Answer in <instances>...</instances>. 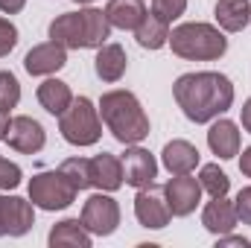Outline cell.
Wrapping results in <instances>:
<instances>
[{"mask_svg":"<svg viewBox=\"0 0 251 248\" xmlns=\"http://www.w3.org/2000/svg\"><path fill=\"white\" fill-rule=\"evenodd\" d=\"M213 15L222 32H243L251 21V0H216Z\"/></svg>","mask_w":251,"mask_h":248,"instance_id":"44dd1931","label":"cell"},{"mask_svg":"<svg viewBox=\"0 0 251 248\" xmlns=\"http://www.w3.org/2000/svg\"><path fill=\"white\" fill-rule=\"evenodd\" d=\"M59 131L70 146H94L102 137L100 108L88 97H73L67 111L59 114Z\"/></svg>","mask_w":251,"mask_h":248,"instance_id":"5b68a950","label":"cell"},{"mask_svg":"<svg viewBox=\"0 0 251 248\" xmlns=\"http://www.w3.org/2000/svg\"><path fill=\"white\" fill-rule=\"evenodd\" d=\"M240 173H243L246 178H251V146H249V149H243V158H240Z\"/></svg>","mask_w":251,"mask_h":248,"instance_id":"836d02e7","label":"cell"},{"mask_svg":"<svg viewBox=\"0 0 251 248\" xmlns=\"http://www.w3.org/2000/svg\"><path fill=\"white\" fill-rule=\"evenodd\" d=\"M161 190H164V198H167L173 216H190V213L199 207V201H201V184H199V178H193L190 173L173 175Z\"/></svg>","mask_w":251,"mask_h":248,"instance_id":"8fae6325","label":"cell"},{"mask_svg":"<svg viewBox=\"0 0 251 248\" xmlns=\"http://www.w3.org/2000/svg\"><path fill=\"white\" fill-rule=\"evenodd\" d=\"M134 216L143 228H152V231L167 228L173 213H170V204L164 198V190H158L155 184L140 187L137 196H134Z\"/></svg>","mask_w":251,"mask_h":248,"instance_id":"9c48e42d","label":"cell"},{"mask_svg":"<svg viewBox=\"0 0 251 248\" xmlns=\"http://www.w3.org/2000/svg\"><path fill=\"white\" fill-rule=\"evenodd\" d=\"M173 53L178 59L187 62H216L228 53V38L219 26L204 24V21H187L178 24L176 29H170V41Z\"/></svg>","mask_w":251,"mask_h":248,"instance_id":"277c9868","label":"cell"},{"mask_svg":"<svg viewBox=\"0 0 251 248\" xmlns=\"http://www.w3.org/2000/svg\"><path fill=\"white\" fill-rule=\"evenodd\" d=\"M207 146H210V152H213L219 161L237 158V155H240V146H243L240 125L234 123V120H225V117L210 120V128H207Z\"/></svg>","mask_w":251,"mask_h":248,"instance_id":"5bb4252c","label":"cell"},{"mask_svg":"<svg viewBox=\"0 0 251 248\" xmlns=\"http://www.w3.org/2000/svg\"><path fill=\"white\" fill-rule=\"evenodd\" d=\"M79 190L64 178L62 170H44L29 181V201L41 210H64L76 201Z\"/></svg>","mask_w":251,"mask_h":248,"instance_id":"8992f818","label":"cell"},{"mask_svg":"<svg viewBox=\"0 0 251 248\" xmlns=\"http://www.w3.org/2000/svg\"><path fill=\"white\" fill-rule=\"evenodd\" d=\"M18 102H21V82L15 79V73L0 70V108L12 111L18 108Z\"/></svg>","mask_w":251,"mask_h":248,"instance_id":"484cf974","label":"cell"},{"mask_svg":"<svg viewBox=\"0 0 251 248\" xmlns=\"http://www.w3.org/2000/svg\"><path fill=\"white\" fill-rule=\"evenodd\" d=\"M35 97H38L41 108H44L47 114H53V117L64 114L67 105L73 102V91H70V85L62 82V79H56V76H44V82L38 85Z\"/></svg>","mask_w":251,"mask_h":248,"instance_id":"ffe728a7","label":"cell"},{"mask_svg":"<svg viewBox=\"0 0 251 248\" xmlns=\"http://www.w3.org/2000/svg\"><path fill=\"white\" fill-rule=\"evenodd\" d=\"M134 38H137V44H140L143 50H161V47H167V41H170V24L149 12V15L143 18V24L134 29Z\"/></svg>","mask_w":251,"mask_h":248,"instance_id":"603a6c76","label":"cell"},{"mask_svg":"<svg viewBox=\"0 0 251 248\" xmlns=\"http://www.w3.org/2000/svg\"><path fill=\"white\" fill-rule=\"evenodd\" d=\"M173 97L190 123H210L234 105V82L216 70H196L176 79Z\"/></svg>","mask_w":251,"mask_h":248,"instance_id":"6da1fadb","label":"cell"},{"mask_svg":"<svg viewBox=\"0 0 251 248\" xmlns=\"http://www.w3.org/2000/svg\"><path fill=\"white\" fill-rule=\"evenodd\" d=\"M126 184L123 178V161L111 152H100L91 158V187L97 190H105V193H114Z\"/></svg>","mask_w":251,"mask_h":248,"instance_id":"2e32d148","label":"cell"},{"mask_svg":"<svg viewBox=\"0 0 251 248\" xmlns=\"http://www.w3.org/2000/svg\"><path fill=\"white\" fill-rule=\"evenodd\" d=\"M237 210H234V201L228 196H219V198H210L204 207H201V225L204 231H210L213 237H222V234H231L237 228Z\"/></svg>","mask_w":251,"mask_h":248,"instance_id":"9a60e30c","label":"cell"},{"mask_svg":"<svg viewBox=\"0 0 251 248\" xmlns=\"http://www.w3.org/2000/svg\"><path fill=\"white\" fill-rule=\"evenodd\" d=\"M47 243L53 248H62V246H70V248H91L94 243V234L85 228L82 219H62L53 225Z\"/></svg>","mask_w":251,"mask_h":248,"instance_id":"7402d4cb","label":"cell"},{"mask_svg":"<svg viewBox=\"0 0 251 248\" xmlns=\"http://www.w3.org/2000/svg\"><path fill=\"white\" fill-rule=\"evenodd\" d=\"M35 225V204L21 196L0 193V237H24Z\"/></svg>","mask_w":251,"mask_h":248,"instance_id":"ba28073f","label":"cell"},{"mask_svg":"<svg viewBox=\"0 0 251 248\" xmlns=\"http://www.w3.org/2000/svg\"><path fill=\"white\" fill-rule=\"evenodd\" d=\"M59 170L76 190H88L91 187V158H67V161H62Z\"/></svg>","mask_w":251,"mask_h":248,"instance_id":"d4e9b609","label":"cell"},{"mask_svg":"<svg viewBox=\"0 0 251 248\" xmlns=\"http://www.w3.org/2000/svg\"><path fill=\"white\" fill-rule=\"evenodd\" d=\"M18 47V26L9 18H0V59Z\"/></svg>","mask_w":251,"mask_h":248,"instance_id":"f1b7e54d","label":"cell"},{"mask_svg":"<svg viewBox=\"0 0 251 248\" xmlns=\"http://www.w3.org/2000/svg\"><path fill=\"white\" fill-rule=\"evenodd\" d=\"M26 6V0H0V12L3 15H18Z\"/></svg>","mask_w":251,"mask_h":248,"instance_id":"1f68e13d","label":"cell"},{"mask_svg":"<svg viewBox=\"0 0 251 248\" xmlns=\"http://www.w3.org/2000/svg\"><path fill=\"white\" fill-rule=\"evenodd\" d=\"M50 41H59L67 50H97L111 38V24L105 9L85 6L79 12H64L50 21Z\"/></svg>","mask_w":251,"mask_h":248,"instance_id":"7a4b0ae2","label":"cell"},{"mask_svg":"<svg viewBox=\"0 0 251 248\" xmlns=\"http://www.w3.org/2000/svg\"><path fill=\"white\" fill-rule=\"evenodd\" d=\"M126 67H128V56L120 44H111L105 41L102 47H97V59H94V70L102 82L114 85L126 76Z\"/></svg>","mask_w":251,"mask_h":248,"instance_id":"ac0fdd59","label":"cell"},{"mask_svg":"<svg viewBox=\"0 0 251 248\" xmlns=\"http://www.w3.org/2000/svg\"><path fill=\"white\" fill-rule=\"evenodd\" d=\"M6 143H9L15 152H21V155H35V152L44 149V143H47V131H44V125L38 123L35 117L18 114V117H12V123H9Z\"/></svg>","mask_w":251,"mask_h":248,"instance_id":"7c38bea8","label":"cell"},{"mask_svg":"<svg viewBox=\"0 0 251 248\" xmlns=\"http://www.w3.org/2000/svg\"><path fill=\"white\" fill-rule=\"evenodd\" d=\"M199 149L190 143V140H170L161 152V164L170 175H184V173H193L199 167Z\"/></svg>","mask_w":251,"mask_h":248,"instance_id":"e0dca14e","label":"cell"},{"mask_svg":"<svg viewBox=\"0 0 251 248\" xmlns=\"http://www.w3.org/2000/svg\"><path fill=\"white\" fill-rule=\"evenodd\" d=\"M67 64V47H62L59 41H44L35 44L26 56H24V67L29 76H53Z\"/></svg>","mask_w":251,"mask_h":248,"instance_id":"4fadbf2b","label":"cell"},{"mask_svg":"<svg viewBox=\"0 0 251 248\" xmlns=\"http://www.w3.org/2000/svg\"><path fill=\"white\" fill-rule=\"evenodd\" d=\"M24 178V170L15 164V161H6L0 155V190H15Z\"/></svg>","mask_w":251,"mask_h":248,"instance_id":"83f0119b","label":"cell"},{"mask_svg":"<svg viewBox=\"0 0 251 248\" xmlns=\"http://www.w3.org/2000/svg\"><path fill=\"white\" fill-rule=\"evenodd\" d=\"M120 161H123V178L128 187L140 190V187L155 184V178H158V161H155V155L149 149H143L140 143H131V146H126Z\"/></svg>","mask_w":251,"mask_h":248,"instance_id":"30bf717a","label":"cell"},{"mask_svg":"<svg viewBox=\"0 0 251 248\" xmlns=\"http://www.w3.org/2000/svg\"><path fill=\"white\" fill-rule=\"evenodd\" d=\"M149 15L143 0H108L105 3V18L111 24V29H137L143 24V18Z\"/></svg>","mask_w":251,"mask_h":248,"instance_id":"d6986e66","label":"cell"},{"mask_svg":"<svg viewBox=\"0 0 251 248\" xmlns=\"http://www.w3.org/2000/svg\"><path fill=\"white\" fill-rule=\"evenodd\" d=\"M216 246H219V248H228V246H234V248H249L251 240H246V237H237V234H222Z\"/></svg>","mask_w":251,"mask_h":248,"instance_id":"4dcf8cb0","label":"cell"},{"mask_svg":"<svg viewBox=\"0 0 251 248\" xmlns=\"http://www.w3.org/2000/svg\"><path fill=\"white\" fill-rule=\"evenodd\" d=\"M97 108H100V117H102L105 128L123 146L143 143L149 137V117H146L140 99L131 91H108V94H102Z\"/></svg>","mask_w":251,"mask_h":248,"instance_id":"3957f363","label":"cell"},{"mask_svg":"<svg viewBox=\"0 0 251 248\" xmlns=\"http://www.w3.org/2000/svg\"><path fill=\"white\" fill-rule=\"evenodd\" d=\"M85 228L94 234V237H111L117 228H120V204L111 193L105 190H97L94 196H88V201L82 204V216Z\"/></svg>","mask_w":251,"mask_h":248,"instance_id":"52a82bcc","label":"cell"},{"mask_svg":"<svg viewBox=\"0 0 251 248\" xmlns=\"http://www.w3.org/2000/svg\"><path fill=\"white\" fill-rule=\"evenodd\" d=\"M187 12V0H152V15H158L161 21L173 24Z\"/></svg>","mask_w":251,"mask_h":248,"instance_id":"4316f807","label":"cell"},{"mask_svg":"<svg viewBox=\"0 0 251 248\" xmlns=\"http://www.w3.org/2000/svg\"><path fill=\"white\" fill-rule=\"evenodd\" d=\"M199 184H201V193H207L210 198H219V196H228L231 178L225 170H219V164H204L199 173Z\"/></svg>","mask_w":251,"mask_h":248,"instance_id":"cb8c5ba5","label":"cell"},{"mask_svg":"<svg viewBox=\"0 0 251 248\" xmlns=\"http://www.w3.org/2000/svg\"><path fill=\"white\" fill-rule=\"evenodd\" d=\"M9 123H12L9 111H6V108H0V140H6V131H9Z\"/></svg>","mask_w":251,"mask_h":248,"instance_id":"e575fe53","label":"cell"},{"mask_svg":"<svg viewBox=\"0 0 251 248\" xmlns=\"http://www.w3.org/2000/svg\"><path fill=\"white\" fill-rule=\"evenodd\" d=\"M73 3H79V6H91L94 0H73Z\"/></svg>","mask_w":251,"mask_h":248,"instance_id":"d590c367","label":"cell"},{"mask_svg":"<svg viewBox=\"0 0 251 248\" xmlns=\"http://www.w3.org/2000/svg\"><path fill=\"white\" fill-rule=\"evenodd\" d=\"M234 210H237V219L243 225H251V187H243L234 198Z\"/></svg>","mask_w":251,"mask_h":248,"instance_id":"f546056e","label":"cell"},{"mask_svg":"<svg viewBox=\"0 0 251 248\" xmlns=\"http://www.w3.org/2000/svg\"><path fill=\"white\" fill-rule=\"evenodd\" d=\"M240 123H243V128L251 134V97L243 102V108H240Z\"/></svg>","mask_w":251,"mask_h":248,"instance_id":"d6a6232c","label":"cell"}]
</instances>
